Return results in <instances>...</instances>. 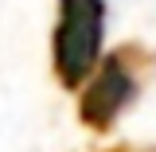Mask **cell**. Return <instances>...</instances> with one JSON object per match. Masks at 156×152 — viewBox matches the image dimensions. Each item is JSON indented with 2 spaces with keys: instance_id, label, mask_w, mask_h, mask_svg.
I'll use <instances>...</instances> for the list:
<instances>
[{
  "instance_id": "6da1fadb",
  "label": "cell",
  "mask_w": 156,
  "mask_h": 152,
  "mask_svg": "<svg viewBox=\"0 0 156 152\" xmlns=\"http://www.w3.org/2000/svg\"><path fill=\"white\" fill-rule=\"evenodd\" d=\"M101 31H105V4L101 0H58L51 55H55V78L66 90H78L98 66Z\"/></svg>"
},
{
  "instance_id": "7a4b0ae2",
  "label": "cell",
  "mask_w": 156,
  "mask_h": 152,
  "mask_svg": "<svg viewBox=\"0 0 156 152\" xmlns=\"http://www.w3.org/2000/svg\"><path fill=\"white\" fill-rule=\"evenodd\" d=\"M148 62H152V58L144 55V47H140V43H129V47L113 51L105 62H98L94 82L82 90L78 117H82L90 129L105 133L117 117H121V113L136 101L140 74H144V66H148Z\"/></svg>"
},
{
  "instance_id": "3957f363",
  "label": "cell",
  "mask_w": 156,
  "mask_h": 152,
  "mask_svg": "<svg viewBox=\"0 0 156 152\" xmlns=\"http://www.w3.org/2000/svg\"><path fill=\"white\" fill-rule=\"evenodd\" d=\"M113 152H136V148H113Z\"/></svg>"
}]
</instances>
